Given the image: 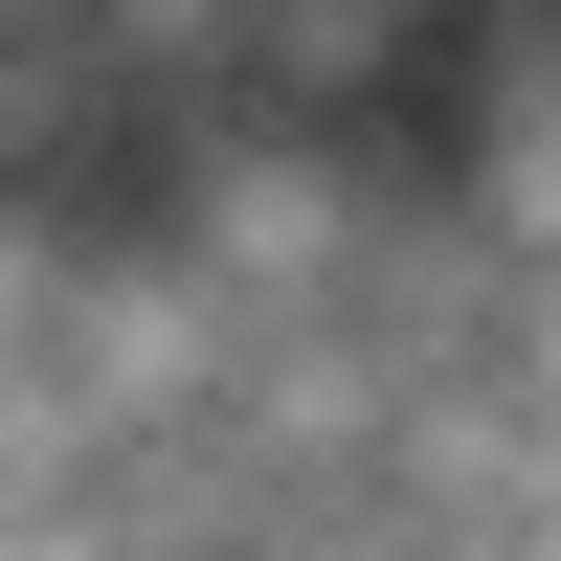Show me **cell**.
Returning a JSON list of instances; mask_svg holds the SVG:
<instances>
[{
  "instance_id": "1",
  "label": "cell",
  "mask_w": 561,
  "mask_h": 561,
  "mask_svg": "<svg viewBox=\"0 0 561 561\" xmlns=\"http://www.w3.org/2000/svg\"><path fill=\"white\" fill-rule=\"evenodd\" d=\"M404 45H427V0H248V113L314 135V113H359Z\"/></svg>"
},
{
  "instance_id": "2",
  "label": "cell",
  "mask_w": 561,
  "mask_h": 561,
  "mask_svg": "<svg viewBox=\"0 0 561 561\" xmlns=\"http://www.w3.org/2000/svg\"><path fill=\"white\" fill-rule=\"evenodd\" d=\"M0 23H68V0H0Z\"/></svg>"
}]
</instances>
